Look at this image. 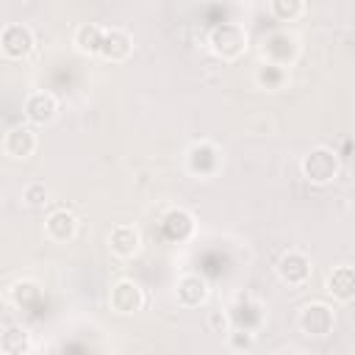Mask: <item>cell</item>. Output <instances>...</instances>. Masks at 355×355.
<instances>
[{"mask_svg":"<svg viewBox=\"0 0 355 355\" xmlns=\"http://www.w3.org/2000/svg\"><path fill=\"white\" fill-rule=\"evenodd\" d=\"M338 166H341V164H338L336 150H330V147H324V144L308 150V155H305L302 164H300L302 178H305L308 183H316V186L330 183V180L338 175Z\"/></svg>","mask_w":355,"mask_h":355,"instance_id":"cell-1","label":"cell"},{"mask_svg":"<svg viewBox=\"0 0 355 355\" xmlns=\"http://www.w3.org/2000/svg\"><path fill=\"white\" fill-rule=\"evenodd\" d=\"M208 44L211 50L219 55V58H239L241 53H247V31L239 25V22H219L211 36H208Z\"/></svg>","mask_w":355,"mask_h":355,"instance_id":"cell-2","label":"cell"},{"mask_svg":"<svg viewBox=\"0 0 355 355\" xmlns=\"http://www.w3.org/2000/svg\"><path fill=\"white\" fill-rule=\"evenodd\" d=\"M222 166V153L214 141H194L189 150H186V169L194 175V178H214Z\"/></svg>","mask_w":355,"mask_h":355,"instance_id":"cell-3","label":"cell"},{"mask_svg":"<svg viewBox=\"0 0 355 355\" xmlns=\"http://www.w3.org/2000/svg\"><path fill=\"white\" fill-rule=\"evenodd\" d=\"M297 324H300L302 333L316 336V338H324V336L333 330V324H336V313H333V308L324 305V302H308V305L300 308Z\"/></svg>","mask_w":355,"mask_h":355,"instance_id":"cell-4","label":"cell"},{"mask_svg":"<svg viewBox=\"0 0 355 355\" xmlns=\"http://www.w3.org/2000/svg\"><path fill=\"white\" fill-rule=\"evenodd\" d=\"M108 302H111V308L116 313H136V311L144 308V291H141V286L136 280L119 277L108 291Z\"/></svg>","mask_w":355,"mask_h":355,"instance_id":"cell-5","label":"cell"},{"mask_svg":"<svg viewBox=\"0 0 355 355\" xmlns=\"http://www.w3.org/2000/svg\"><path fill=\"white\" fill-rule=\"evenodd\" d=\"M175 297L183 308H200L208 302L211 297V288H208V280L197 272H186L175 280Z\"/></svg>","mask_w":355,"mask_h":355,"instance_id":"cell-6","label":"cell"},{"mask_svg":"<svg viewBox=\"0 0 355 355\" xmlns=\"http://www.w3.org/2000/svg\"><path fill=\"white\" fill-rule=\"evenodd\" d=\"M36 144H39V139H36V130L31 125H14L3 136V153L14 161L31 158L36 153Z\"/></svg>","mask_w":355,"mask_h":355,"instance_id":"cell-7","label":"cell"},{"mask_svg":"<svg viewBox=\"0 0 355 355\" xmlns=\"http://www.w3.org/2000/svg\"><path fill=\"white\" fill-rule=\"evenodd\" d=\"M33 31L22 22H8L0 31V47L6 53V58H25L33 50Z\"/></svg>","mask_w":355,"mask_h":355,"instance_id":"cell-8","label":"cell"},{"mask_svg":"<svg viewBox=\"0 0 355 355\" xmlns=\"http://www.w3.org/2000/svg\"><path fill=\"white\" fill-rule=\"evenodd\" d=\"M22 114L33 125H47L58 114V97L53 92H31L22 103Z\"/></svg>","mask_w":355,"mask_h":355,"instance_id":"cell-9","label":"cell"},{"mask_svg":"<svg viewBox=\"0 0 355 355\" xmlns=\"http://www.w3.org/2000/svg\"><path fill=\"white\" fill-rule=\"evenodd\" d=\"M108 250L116 258H133L141 250V233L136 225H114L108 233Z\"/></svg>","mask_w":355,"mask_h":355,"instance_id":"cell-10","label":"cell"},{"mask_svg":"<svg viewBox=\"0 0 355 355\" xmlns=\"http://www.w3.org/2000/svg\"><path fill=\"white\" fill-rule=\"evenodd\" d=\"M277 275L283 283L288 286H302L308 277H311V261L300 252V250H288L280 255L277 261Z\"/></svg>","mask_w":355,"mask_h":355,"instance_id":"cell-11","label":"cell"},{"mask_svg":"<svg viewBox=\"0 0 355 355\" xmlns=\"http://www.w3.org/2000/svg\"><path fill=\"white\" fill-rule=\"evenodd\" d=\"M133 53V36L125 28H105L100 55L105 61H125Z\"/></svg>","mask_w":355,"mask_h":355,"instance_id":"cell-12","label":"cell"},{"mask_svg":"<svg viewBox=\"0 0 355 355\" xmlns=\"http://www.w3.org/2000/svg\"><path fill=\"white\" fill-rule=\"evenodd\" d=\"M78 233V216L67 208L50 211V216L44 219V236L50 241H69Z\"/></svg>","mask_w":355,"mask_h":355,"instance_id":"cell-13","label":"cell"},{"mask_svg":"<svg viewBox=\"0 0 355 355\" xmlns=\"http://www.w3.org/2000/svg\"><path fill=\"white\" fill-rule=\"evenodd\" d=\"M324 288L336 297V300H341V302H349V300H355V266H336L333 272H327V277H324Z\"/></svg>","mask_w":355,"mask_h":355,"instance_id":"cell-14","label":"cell"},{"mask_svg":"<svg viewBox=\"0 0 355 355\" xmlns=\"http://www.w3.org/2000/svg\"><path fill=\"white\" fill-rule=\"evenodd\" d=\"M103 33H105V28H100V25H94V22H83V25L75 28L72 44H75L78 53L94 55V53H100V47H103Z\"/></svg>","mask_w":355,"mask_h":355,"instance_id":"cell-15","label":"cell"},{"mask_svg":"<svg viewBox=\"0 0 355 355\" xmlns=\"http://www.w3.org/2000/svg\"><path fill=\"white\" fill-rule=\"evenodd\" d=\"M33 338H31V330L22 327V324H8L0 336V349L3 355H25L31 349Z\"/></svg>","mask_w":355,"mask_h":355,"instance_id":"cell-16","label":"cell"},{"mask_svg":"<svg viewBox=\"0 0 355 355\" xmlns=\"http://www.w3.org/2000/svg\"><path fill=\"white\" fill-rule=\"evenodd\" d=\"M164 230H166L169 239L183 241V239H189V236L194 233V216H191L186 208H172V211L164 216Z\"/></svg>","mask_w":355,"mask_h":355,"instance_id":"cell-17","label":"cell"},{"mask_svg":"<svg viewBox=\"0 0 355 355\" xmlns=\"http://www.w3.org/2000/svg\"><path fill=\"white\" fill-rule=\"evenodd\" d=\"M255 80H258V86H263V89H280V86H283V80H286V69H283L280 64L266 61V64H261V67H258Z\"/></svg>","mask_w":355,"mask_h":355,"instance_id":"cell-18","label":"cell"},{"mask_svg":"<svg viewBox=\"0 0 355 355\" xmlns=\"http://www.w3.org/2000/svg\"><path fill=\"white\" fill-rule=\"evenodd\" d=\"M269 8H272V14L280 17V19H294V17H300V14L305 11V6H302L300 0H288V3H286V0H275Z\"/></svg>","mask_w":355,"mask_h":355,"instance_id":"cell-19","label":"cell"},{"mask_svg":"<svg viewBox=\"0 0 355 355\" xmlns=\"http://www.w3.org/2000/svg\"><path fill=\"white\" fill-rule=\"evenodd\" d=\"M47 197H50V191H47V186L42 180H33V183H28L22 189V200L28 205H42V202H47Z\"/></svg>","mask_w":355,"mask_h":355,"instance_id":"cell-20","label":"cell"},{"mask_svg":"<svg viewBox=\"0 0 355 355\" xmlns=\"http://www.w3.org/2000/svg\"><path fill=\"white\" fill-rule=\"evenodd\" d=\"M252 344H255V338L250 330H230L227 333V347L236 352H247V349H252Z\"/></svg>","mask_w":355,"mask_h":355,"instance_id":"cell-21","label":"cell"},{"mask_svg":"<svg viewBox=\"0 0 355 355\" xmlns=\"http://www.w3.org/2000/svg\"><path fill=\"white\" fill-rule=\"evenodd\" d=\"M208 324L216 330V333H230V319L225 311H211L208 313Z\"/></svg>","mask_w":355,"mask_h":355,"instance_id":"cell-22","label":"cell"},{"mask_svg":"<svg viewBox=\"0 0 355 355\" xmlns=\"http://www.w3.org/2000/svg\"><path fill=\"white\" fill-rule=\"evenodd\" d=\"M283 355H297V352H283Z\"/></svg>","mask_w":355,"mask_h":355,"instance_id":"cell-23","label":"cell"}]
</instances>
